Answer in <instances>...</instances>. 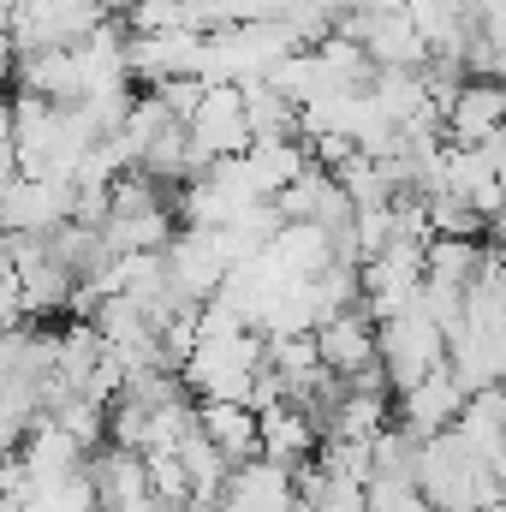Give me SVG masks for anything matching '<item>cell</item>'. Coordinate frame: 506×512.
Masks as SVG:
<instances>
[{
	"label": "cell",
	"instance_id": "9a60e30c",
	"mask_svg": "<svg viewBox=\"0 0 506 512\" xmlns=\"http://www.w3.org/2000/svg\"><path fill=\"white\" fill-rule=\"evenodd\" d=\"M245 108H251V131H256V143L262 137H298V102L274 84V78H251L245 84Z\"/></svg>",
	"mask_w": 506,
	"mask_h": 512
},
{
	"label": "cell",
	"instance_id": "6da1fadb",
	"mask_svg": "<svg viewBox=\"0 0 506 512\" xmlns=\"http://www.w3.org/2000/svg\"><path fill=\"white\" fill-rule=\"evenodd\" d=\"M262 364H268V334L245 328L227 340H197V352L179 364V376L197 399H251Z\"/></svg>",
	"mask_w": 506,
	"mask_h": 512
},
{
	"label": "cell",
	"instance_id": "5bb4252c",
	"mask_svg": "<svg viewBox=\"0 0 506 512\" xmlns=\"http://www.w3.org/2000/svg\"><path fill=\"white\" fill-rule=\"evenodd\" d=\"M268 251L280 256L286 274H298V280H310V274H322L328 262H340V245H334V233H328L322 221H286Z\"/></svg>",
	"mask_w": 506,
	"mask_h": 512
},
{
	"label": "cell",
	"instance_id": "277c9868",
	"mask_svg": "<svg viewBox=\"0 0 506 512\" xmlns=\"http://www.w3.org/2000/svg\"><path fill=\"white\" fill-rule=\"evenodd\" d=\"M78 209V185L60 173H6V233H54Z\"/></svg>",
	"mask_w": 506,
	"mask_h": 512
},
{
	"label": "cell",
	"instance_id": "2e32d148",
	"mask_svg": "<svg viewBox=\"0 0 506 512\" xmlns=\"http://www.w3.org/2000/svg\"><path fill=\"white\" fill-rule=\"evenodd\" d=\"M423 203H429L435 233H447V239H483V233H489V215H483L471 197H459V191H429Z\"/></svg>",
	"mask_w": 506,
	"mask_h": 512
},
{
	"label": "cell",
	"instance_id": "52a82bcc",
	"mask_svg": "<svg viewBox=\"0 0 506 512\" xmlns=\"http://www.w3.org/2000/svg\"><path fill=\"white\" fill-rule=\"evenodd\" d=\"M465 405H471V387L453 376V364H441L435 376H423L417 387H405V393H399V423H405L417 441H429V435L453 429Z\"/></svg>",
	"mask_w": 506,
	"mask_h": 512
},
{
	"label": "cell",
	"instance_id": "7c38bea8",
	"mask_svg": "<svg viewBox=\"0 0 506 512\" xmlns=\"http://www.w3.org/2000/svg\"><path fill=\"white\" fill-rule=\"evenodd\" d=\"M203 435L233 465H245V459L262 453V411H256L251 399H203Z\"/></svg>",
	"mask_w": 506,
	"mask_h": 512
},
{
	"label": "cell",
	"instance_id": "7a4b0ae2",
	"mask_svg": "<svg viewBox=\"0 0 506 512\" xmlns=\"http://www.w3.org/2000/svg\"><path fill=\"white\" fill-rule=\"evenodd\" d=\"M381 364H387L393 393L417 387L423 376H435V370L447 364V328H441L429 310L387 316V322H381Z\"/></svg>",
	"mask_w": 506,
	"mask_h": 512
},
{
	"label": "cell",
	"instance_id": "5b68a950",
	"mask_svg": "<svg viewBox=\"0 0 506 512\" xmlns=\"http://www.w3.org/2000/svg\"><path fill=\"white\" fill-rule=\"evenodd\" d=\"M191 126V143L209 155V161H227V155H245L256 143L251 131V108H245V84H209L197 114L185 120Z\"/></svg>",
	"mask_w": 506,
	"mask_h": 512
},
{
	"label": "cell",
	"instance_id": "4fadbf2b",
	"mask_svg": "<svg viewBox=\"0 0 506 512\" xmlns=\"http://www.w3.org/2000/svg\"><path fill=\"white\" fill-rule=\"evenodd\" d=\"M381 429H387V393L381 387H346L322 417V441H376Z\"/></svg>",
	"mask_w": 506,
	"mask_h": 512
},
{
	"label": "cell",
	"instance_id": "8fae6325",
	"mask_svg": "<svg viewBox=\"0 0 506 512\" xmlns=\"http://www.w3.org/2000/svg\"><path fill=\"white\" fill-rule=\"evenodd\" d=\"M310 453H322V423L298 405V399H280L262 411V459H280V465H310Z\"/></svg>",
	"mask_w": 506,
	"mask_h": 512
},
{
	"label": "cell",
	"instance_id": "ba28073f",
	"mask_svg": "<svg viewBox=\"0 0 506 512\" xmlns=\"http://www.w3.org/2000/svg\"><path fill=\"white\" fill-rule=\"evenodd\" d=\"M90 471H96V501L102 512H149L155 507V483H149V459L137 453V447H102L96 459H90Z\"/></svg>",
	"mask_w": 506,
	"mask_h": 512
},
{
	"label": "cell",
	"instance_id": "30bf717a",
	"mask_svg": "<svg viewBox=\"0 0 506 512\" xmlns=\"http://www.w3.org/2000/svg\"><path fill=\"white\" fill-rule=\"evenodd\" d=\"M506 126V78H465V90L447 108V137L453 143H489Z\"/></svg>",
	"mask_w": 506,
	"mask_h": 512
},
{
	"label": "cell",
	"instance_id": "e0dca14e",
	"mask_svg": "<svg viewBox=\"0 0 506 512\" xmlns=\"http://www.w3.org/2000/svg\"><path fill=\"white\" fill-rule=\"evenodd\" d=\"M370 512H441V507L423 495V483H393V477H376V483H370Z\"/></svg>",
	"mask_w": 506,
	"mask_h": 512
},
{
	"label": "cell",
	"instance_id": "9c48e42d",
	"mask_svg": "<svg viewBox=\"0 0 506 512\" xmlns=\"http://www.w3.org/2000/svg\"><path fill=\"white\" fill-rule=\"evenodd\" d=\"M316 340H322V364L334 376H358V370L381 364V328H376V316H370V304L340 310L334 322L316 328Z\"/></svg>",
	"mask_w": 506,
	"mask_h": 512
},
{
	"label": "cell",
	"instance_id": "3957f363",
	"mask_svg": "<svg viewBox=\"0 0 506 512\" xmlns=\"http://www.w3.org/2000/svg\"><path fill=\"white\" fill-rule=\"evenodd\" d=\"M340 30H352L370 48L376 66H411V72H423L435 60V42H429V30L417 24L411 6H364V12H346Z\"/></svg>",
	"mask_w": 506,
	"mask_h": 512
},
{
	"label": "cell",
	"instance_id": "8992f818",
	"mask_svg": "<svg viewBox=\"0 0 506 512\" xmlns=\"http://www.w3.org/2000/svg\"><path fill=\"white\" fill-rule=\"evenodd\" d=\"M167 274L179 280V292H191L197 304H209V298L227 286V274H233V262L221 251V233H215V227H185V233L167 245Z\"/></svg>",
	"mask_w": 506,
	"mask_h": 512
}]
</instances>
